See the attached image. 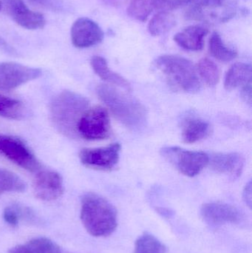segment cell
Returning <instances> with one entry per match:
<instances>
[{"instance_id":"20","label":"cell","mask_w":252,"mask_h":253,"mask_svg":"<svg viewBox=\"0 0 252 253\" xmlns=\"http://www.w3.org/2000/svg\"><path fill=\"white\" fill-rule=\"evenodd\" d=\"M175 16L170 12H158L149 21L148 31L154 37L163 35L176 25Z\"/></svg>"},{"instance_id":"24","label":"cell","mask_w":252,"mask_h":253,"mask_svg":"<svg viewBox=\"0 0 252 253\" xmlns=\"http://www.w3.org/2000/svg\"><path fill=\"white\" fill-rule=\"evenodd\" d=\"M166 248L155 236L144 233L137 239L134 253H165Z\"/></svg>"},{"instance_id":"34","label":"cell","mask_w":252,"mask_h":253,"mask_svg":"<svg viewBox=\"0 0 252 253\" xmlns=\"http://www.w3.org/2000/svg\"><path fill=\"white\" fill-rule=\"evenodd\" d=\"M0 10H1V4H0Z\"/></svg>"},{"instance_id":"32","label":"cell","mask_w":252,"mask_h":253,"mask_svg":"<svg viewBox=\"0 0 252 253\" xmlns=\"http://www.w3.org/2000/svg\"><path fill=\"white\" fill-rule=\"evenodd\" d=\"M0 48L1 50H4V51L7 52L8 53H13V54L15 53V50H13V47L9 45L1 37H0Z\"/></svg>"},{"instance_id":"12","label":"cell","mask_w":252,"mask_h":253,"mask_svg":"<svg viewBox=\"0 0 252 253\" xmlns=\"http://www.w3.org/2000/svg\"><path fill=\"white\" fill-rule=\"evenodd\" d=\"M72 44L78 48H87L99 44L104 39V32L101 27L89 18L77 19L71 31Z\"/></svg>"},{"instance_id":"3","label":"cell","mask_w":252,"mask_h":253,"mask_svg":"<svg viewBox=\"0 0 252 253\" xmlns=\"http://www.w3.org/2000/svg\"><path fill=\"white\" fill-rule=\"evenodd\" d=\"M155 66L164 75L169 85L177 91L194 93L201 89L196 68L186 58L163 55L157 58Z\"/></svg>"},{"instance_id":"11","label":"cell","mask_w":252,"mask_h":253,"mask_svg":"<svg viewBox=\"0 0 252 253\" xmlns=\"http://www.w3.org/2000/svg\"><path fill=\"white\" fill-rule=\"evenodd\" d=\"M33 187L37 199L50 202L63 194V179L59 172L41 168L36 172Z\"/></svg>"},{"instance_id":"31","label":"cell","mask_w":252,"mask_h":253,"mask_svg":"<svg viewBox=\"0 0 252 253\" xmlns=\"http://www.w3.org/2000/svg\"><path fill=\"white\" fill-rule=\"evenodd\" d=\"M242 97L247 103L252 104V82L243 87Z\"/></svg>"},{"instance_id":"16","label":"cell","mask_w":252,"mask_h":253,"mask_svg":"<svg viewBox=\"0 0 252 253\" xmlns=\"http://www.w3.org/2000/svg\"><path fill=\"white\" fill-rule=\"evenodd\" d=\"M90 64L94 72L104 81L127 90L131 89L130 83L126 79L109 69L108 62L105 58L100 56H93Z\"/></svg>"},{"instance_id":"35","label":"cell","mask_w":252,"mask_h":253,"mask_svg":"<svg viewBox=\"0 0 252 253\" xmlns=\"http://www.w3.org/2000/svg\"><path fill=\"white\" fill-rule=\"evenodd\" d=\"M61 253H62V252H61Z\"/></svg>"},{"instance_id":"1","label":"cell","mask_w":252,"mask_h":253,"mask_svg":"<svg viewBox=\"0 0 252 253\" xmlns=\"http://www.w3.org/2000/svg\"><path fill=\"white\" fill-rule=\"evenodd\" d=\"M96 93L114 117L124 126L133 129H139L145 126L147 113L137 99L108 84H99Z\"/></svg>"},{"instance_id":"8","label":"cell","mask_w":252,"mask_h":253,"mask_svg":"<svg viewBox=\"0 0 252 253\" xmlns=\"http://www.w3.org/2000/svg\"><path fill=\"white\" fill-rule=\"evenodd\" d=\"M121 145L118 143L99 148L83 149L79 159L83 165L97 170L109 171L119 160Z\"/></svg>"},{"instance_id":"19","label":"cell","mask_w":252,"mask_h":253,"mask_svg":"<svg viewBox=\"0 0 252 253\" xmlns=\"http://www.w3.org/2000/svg\"><path fill=\"white\" fill-rule=\"evenodd\" d=\"M209 51L213 57L221 62H229L238 56L237 50L229 47L223 42L220 34L216 31L213 33L210 37L209 41Z\"/></svg>"},{"instance_id":"7","label":"cell","mask_w":252,"mask_h":253,"mask_svg":"<svg viewBox=\"0 0 252 253\" xmlns=\"http://www.w3.org/2000/svg\"><path fill=\"white\" fill-rule=\"evenodd\" d=\"M0 153L13 163L30 172L41 169V165L32 152L19 138L0 135Z\"/></svg>"},{"instance_id":"9","label":"cell","mask_w":252,"mask_h":253,"mask_svg":"<svg viewBox=\"0 0 252 253\" xmlns=\"http://www.w3.org/2000/svg\"><path fill=\"white\" fill-rule=\"evenodd\" d=\"M41 75L38 68L25 66L16 62H0V90H12L36 80Z\"/></svg>"},{"instance_id":"30","label":"cell","mask_w":252,"mask_h":253,"mask_svg":"<svg viewBox=\"0 0 252 253\" xmlns=\"http://www.w3.org/2000/svg\"><path fill=\"white\" fill-rule=\"evenodd\" d=\"M243 198H244L246 205H247L249 208H252V189L251 181H250V182L246 185L245 188H244V193H243Z\"/></svg>"},{"instance_id":"10","label":"cell","mask_w":252,"mask_h":253,"mask_svg":"<svg viewBox=\"0 0 252 253\" xmlns=\"http://www.w3.org/2000/svg\"><path fill=\"white\" fill-rule=\"evenodd\" d=\"M0 4L1 10L2 9L7 16L22 28L37 30L45 25L44 16L28 8L23 0H0Z\"/></svg>"},{"instance_id":"15","label":"cell","mask_w":252,"mask_h":253,"mask_svg":"<svg viewBox=\"0 0 252 253\" xmlns=\"http://www.w3.org/2000/svg\"><path fill=\"white\" fill-rule=\"evenodd\" d=\"M209 163L216 172L238 177L242 172L244 160L239 153H217L213 155Z\"/></svg>"},{"instance_id":"14","label":"cell","mask_w":252,"mask_h":253,"mask_svg":"<svg viewBox=\"0 0 252 253\" xmlns=\"http://www.w3.org/2000/svg\"><path fill=\"white\" fill-rule=\"evenodd\" d=\"M208 33V28L204 25H190L177 33L174 41L185 50L198 51L204 48V39Z\"/></svg>"},{"instance_id":"33","label":"cell","mask_w":252,"mask_h":253,"mask_svg":"<svg viewBox=\"0 0 252 253\" xmlns=\"http://www.w3.org/2000/svg\"><path fill=\"white\" fill-rule=\"evenodd\" d=\"M8 253H28L25 245H16L9 250Z\"/></svg>"},{"instance_id":"17","label":"cell","mask_w":252,"mask_h":253,"mask_svg":"<svg viewBox=\"0 0 252 253\" xmlns=\"http://www.w3.org/2000/svg\"><path fill=\"white\" fill-rule=\"evenodd\" d=\"M211 133V126L207 122L196 118L185 120L182 128V138L187 144H192L208 137Z\"/></svg>"},{"instance_id":"27","label":"cell","mask_w":252,"mask_h":253,"mask_svg":"<svg viewBox=\"0 0 252 253\" xmlns=\"http://www.w3.org/2000/svg\"><path fill=\"white\" fill-rule=\"evenodd\" d=\"M192 0H150L153 9L160 11L170 12L183 6L189 5Z\"/></svg>"},{"instance_id":"4","label":"cell","mask_w":252,"mask_h":253,"mask_svg":"<svg viewBox=\"0 0 252 253\" xmlns=\"http://www.w3.org/2000/svg\"><path fill=\"white\" fill-rule=\"evenodd\" d=\"M88 107L89 101L84 96L65 90L59 93L52 102V120L60 132L72 136L77 132L78 121Z\"/></svg>"},{"instance_id":"22","label":"cell","mask_w":252,"mask_h":253,"mask_svg":"<svg viewBox=\"0 0 252 253\" xmlns=\"http://www.w3.org/2000/svg\"><path fill=\"white\" fill-rule=\"evenodd\" d=\"M197 72L208 86H216L220 81V71L218 66L211 59L204 58L198 62Z\"/></svg>"},{"instance_id":"21","label":"cell","mask_w":252,"mask_h":253,"mask_svg":"<svg viewBox=\"0 0 252 253\" xmlns=\"http://www.w3.org/2000/svg\"><path fill=\"white\" fill-rule=\"evenodd\" d=\"M0 117L8 120H20L25 117V107L18 99L0 93Z\"/></svg>"},{"instance_id":"5","label":"cell","mask_w":252,"mask_h":253,"mask_svg":"<svg viewBox=\"0 0 252 253\" xmlns=\"http://www.w3.org/2000/svg\"><path fill=\"white\" fill-rule=\"evenodd\" d=\"M161 155L180 173L189 177L198 175L210 162V157L204 152L190 151L179 147H164Z\"/></svg>"},{"instance_id":"26","label":"cell","mask_w":252,"mask_h":253,"mask_svg":"<svg viewBox=\"0 0 252 253\" xmlns=\"http://www.w3.org/2000/svg\"><path fill=\"white\" fill-rule=\"evenodd\" d=\"M152 10L150 0H132L127 7V13L136 20L145 22Z\"/></svg>"},{"instance_id":"2","label":"cell","mask_w":252,"mask_h":253,"mask_svg":"<svg viewBox=\"0 0 252 253\" xmlns=\"http://www.w3.org/2000/svg\"><path fill=\"white\" fill-rule=\"evenodd\" d=\"M81 220L85 230L94 237H106L117 227L115 208L102 196L87 193L81 199Z\"/></svg>"},{"instance_id":"23","label":"cell","mask_w":252,"mask_h":253,"mask_svg":"<svg viewBox=\"0 0 252 253\" xmlns=\"http://www.w3.org/2000/svg\"><path fill=\"white\" fill-rule=\"evenodd\" d=\"M26 188L24 181L13 172L0 168V196L5 193H22Z\"/></svg>"},{"instance_id":"29","label":"cell","mask_w":252,"mask_h":253,"mask_svg":"<svg viewBox=\"0 0 252 253\" xmlns=\"http://www.w3.org/2000/svg\"><path fill=\"white\" fill-rule=\"evenodd\" d=\"M3 217L6 223L12 227H15L19 224L20 219V211L18 206L7 207L4 209Z\"/></svg>"},{"instance_id":"25","label":"cell","mask_w":252,"mask_h":253,"mask_svg":"<svg viewBox=\"0 0 252 253\" xmlns=\"http://www.w3.org/2000/svg\"><path fill=\"white\" fill-rule=\"evenodd\" d=\"M28 253H61L60 248L45 237L35 238L25 244Z\"/></svg>"},{"instance_id":"18","label":"cell","mask_w":252,"mask_h":253,"mask_svg":"<svg viewBox=\"0 0 252 253\" xmlns=\"http://www.w3.org/2000/svg\"><path fill=\"white\" fill-rule=\"evenodd\" d=\"M252 66L250 64L238 62L234 64L226 73L225 88L232 90L252 82Z\"/></svg>"},{"instance_id":"6","label":"cell","mask_w":252,"mask_h":253,"mask_svg":"<svg viewBox=\"0 0 252 253\" xmlns=\"http://www.w3.org/2000/svg\"><path fill=\"white\" fill-rule=\"evenodd\" d=\"M109 114L101 106L88 108L77 125V133L87 140H102L110 135Z\"/></svg>"},{"instance_id":"13","label":"cell","mask_w":252,"mask_h":253,"mask_svg":"<svg viewBox=\"0 0 252 253\" xmlns=\"http://www.w3.org/2000/svg\"><path fill=\"white\" fill-rule=\"evenodd\" d=\"M201 214L206 222L213 225L239 224L244 220V215L238 208L221 202L205 204L201 208Z\"/></svg>"},{"instance_id":"28","label":"cell","mask_w":252,"mask_h":253,"mask_svg":"<svg viewBox=\"0 0 252 253\" xmlns=\"http://www.w3.org/2000/svg\"><path fill=\"white\" fill-rule=\"evenodd\" d=\"M31 4L53 12H62L66 9L63 0H28Z\"/></svg>"}]
</instances>
